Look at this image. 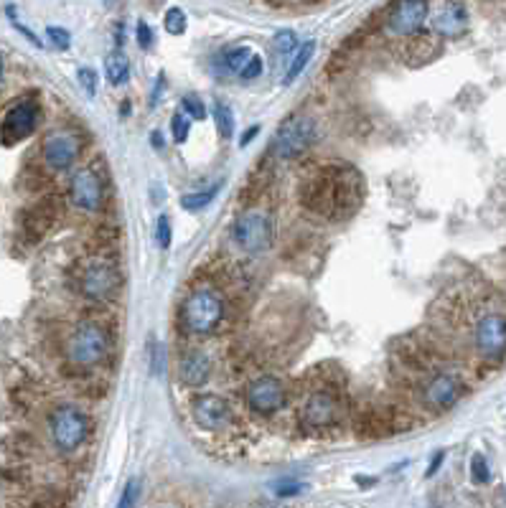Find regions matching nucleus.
Returning a JSON list of instances; mask_svg holds the SVG:
<instances>
[{"mask_svg":"<svg viewBox=\"0 0 506 508\" xmlns=\"http://www.w3.org/2000/svg\"><path fill=\"white\" fill-rule=\"evenodd\" d=\"M305 203L323 216H346L362 201V178L352 166L334 163L318 171V176L305 184Z\"/></svg>","mask_w":506,"mask_h":508,"instance_id":"obj_1","label":"nucleus"},{"mask_svg":"<svg viewBox=\"0 0 506 508\" xmlns=\"http://www.w3.org/2000/svg\"><path fill=\"white\" fill-rule=\"evenodd\" d=\"M221 318H224V300L211 287H196L181 307L184 325L199 336H206V333L214 331L221 323Z\"/></svg>","mask_w":506,"mask_h":508,"instance_id":"obj_2","label":"nucleus"},{"mask_svg":"<svg viewBox=\"0 0 506 508\" xmlns=\"http://www.w3.org/2000/svg\"><path fill=\"white\" fill-rule=\"evenodd\" d=\"M48 435L54 440L56 450L74 453V450L82 448L87 435H90V420L77 407H59L48 417Z\"/></svg>","mask_w":506,"mask_h":508,"instance_id":"obj_3","label":"nucleus"},{"mask_svg":"<svg viewBox=\"0 0 506 508\" xmlns=\"http://www.w3.org/2000/svg\"><path fill=\"white\" fill-rule=\"evenodd\" d=\"M110 351V338L97 323H82L69 338V359L77 366H97Z\"/></svg>","mask_w":506,"mask_h":508,"instance_id":"obj_4","label":"nucleus"},{"mask_svg":"<svg viewBox=\"0 0 506 508\" xmlns=\"http://www.w3.org/2000/svg\"><path fill=\"white\" fill-rule=\"evenodd\" d=\"M232 237L244 252L250 254H263L273 244V221L265 211H250L239 213V219L232 226Z\"/></svg>","mask_w":506,"mask_h":508,"instance_id":"obj_5","label":"nucleus"},{"mask_svg":"<svg viewBox=\"0 0 506 508\" xmlns=\"http://www.w3.org/2000/svg\"><path fill=\"white\" fill-rule=\"evenodd\" d=\"M38 117H41V110H38V102L33 100H21L11 107L0 122V142L3 145H19L21 140L33 135L38 125Z\"/></svg>","mask_w":506,"mask_h":508,"instance_id":"obj_6","label":"nucleus"},{"mask_svg":"<svg viewBox=\"0 0 506 508\" xmlns=\"http://www.w3.org/2000/svg\"><path fill=\"white\" fill-rule=\"evenodd\" d=\"M430 13V0H394L387 16V33L394 38H405L423 28Z\"/></svg>","mask_w":506,"mask_h":508,"instance_id":"obj_7","label":"nucleus"},{"mask_svg":"<svg viewBox=\"0 0 506 508\" xmlns=\"http://www.w3.org/2000/svg\"><path fill=\"white\" fill-rule=\"evenodd\" d=\"M313 137H316V125L310 122L308 117H295L278 130V135L273 140V153L280 160L298 158L313 142Z\"/></svg>","mask_w":506,"mask_h":508,"instance_id":"obj_8","label":"nucleus"},{"mask_svg":"<svg viewBox=\"0 0 506 508\" xmlns=\"http://www.w3.org/2000/svg\"><path fill=\"white\" fill-rule=\"evenodd\" d=\"M476 351L486 361H499L506 356V315L504 313H486L476 323L473 331Z\"/></svg>","mask_w":506,"mask_h":508,"instance_id":"obj_9","label":"nucleus"},{"mask_svg":"<svg viewBox=\"0 0 506 508\" xmlns=\"http://www.w3.org/2000/svg\"><path fill=\"white\" fill-rule=\"evenodd\" d=\"M82 140L72 130H51L43 140V163L51 171H66L79 158Z\"/></svg>","mask_w":506,"mask_h":508,"instance_id":"obj_10","label":"nucleus"},{"mask_svg":"<svg viewBox=\"0 0 506 508\" xmlns=\"http://www.w3.org/2000/svg\"><path fill=\"white\" fill-rule=\"evenodd\" d=\"M247 404L257 414H275L288 404V389L278 376H263L247 389Z\"/></svg>","mask_w":506,"mask_h":508,"instance_id":"obj_11","label":"nucleus"},{"mask_svg":"<svg viewBox=\"0 0 506 508\" xmlns=\"http://www.w3.org/2000/svg\"><path fill=\"white\" fill-rule=\"evenodd\" d=\"M191 414L204 430H226L232 422V407L219 394H199L191 402Z\"/></svg>","mask_w":506,"mask_h":508,"instance_id":"obj_12","label":"nucleus"},{"mask_svg":"<svg viewBox=\"0 0 506 508\" xmlns=\"http://www.w3.org/2000/svg\"><path fill=\"white\" fill-rule=\"evenodd\" d=\"M69 196H72L74 206L82 211H100L102 201H105L100 176L92 168H79L69 181Z\"/></svg>","mask_w":506,"mask_h":508,"instance_id":"obj_13","label":"nucleus"},{"mask_svg":"<svg viewBox=\"0 0 506 508\" xmlns=\"http://www.w3.org/2000/svg\"><path fill=\"white\" fill-rule=\"evenodd\" d=\"M120 275L110 262H92L82 275V292L90 300H107L117 292Z\"/></svg>","mask_w":506,"mask_h":508,"instance_id":"obj_14","label":"nucleus"},{"mask_svg":"<svg viewBox=\"0 0 506 508\" xmlns=\"http://www.w3.org/2000/svg\"><path fill=\"white\" fill-rule=\"evenodd\" d=\"M336 422V402L334 396L323 394V391H318V394L308 396L303 404V409H300V425L305 427V430H321V427H328Z\"/></svg>","mask_w":506,"mask_h":508,"instance_id":"obj_15","label":"nucleus"},{"mask_svg":"<svg viewBox=\"0 0 506 508\" xmlns=\"http://www.w3.org/2000/svg\"><path fill=\"white\" fill-rule=\"evenodd\" d=\"M425 404H430L433 409H448L458 402L460 396V381L453 374H438L435 379H430V384L425 386Z\"/></svg>","mask_w":506,"mask_h":508,"instance_id":"obj_16","label":"nucleus"},{"mask_svg":"<svg viewBox=\"0 0 506 508\" xmlns=\"http://www.w3.org/2000/svg\"><path fill=\"white\" fill-rule=\"evenodd\" d=\"M433 28L441 36H446V38H455V36L463 33L468 28V11H465L463 3H458V0L446 3L435 16Z\"/></svg>","mask_w":506,"mask_h":508,"instance_id":"obj_17","label":"nucleus"},{"mask_svg":"<svg viewBox=\"0 0 506 508\" xmlns=\"http://www.w3.org/2000/svg\"><path fill=\"white\" fill-rule=\"evenodd\" d=\"M209 374H211V361L199 351H191L181 359L179 364V376L186 386H204L206 384Z\"/></svg>","mask_w":506,"mask_h":508,"instance_id":"obj_18","label":"nucleus"},{"mask_svg":"<svg viewBox=\"0 0 506 508\" xmlns=\"http://www.w3.org/2000/svg\"><path fill=\"white\" fill-rule=\"evenodd\" d=\"M105 77H107V82L112 87L125 84L127 77H130V61H127V56L120 48H115V51H110L105 56Z\"/></svg>","mask_w":506,"mask_h":508,"instance_id":"obj_19","label":"nucleus"},{"mask_svg":"<svg viewBox=\"0 0 506 508\" xmlns=\"http://www.w3.org/2000/svg\"><path fill=\"white\" fill-rule=\"evenodd\" d=\"M313 53H316V41H305L303 46L295 51V56H292V61L288 64V71L285 77H283V84H292L295 79L303 74V69L308 66V61L313 59Z\"/></svg>","mask_w":506,"mask_h":508,"instance_id":"obj_20","label":"nucleus"},{"mask_svg":"<svg viewBox=\"0 0 506 508\" xmlns=\"http://www.w3.org/2000/svg\"><path fill=\"white\" fill-rule=\"evenodd\" d=\"M219 189H221V181H219V184L211 186L209 191H199V194L184 196V199H181V206H184L186 211H201V208H206L209 203L214 201L216 194H219Z\"/></svg>","mask_w":506,"mask_h":508,"instance_id":"obj_21","label":"nucleus"},{"mask_svg":"<svg viewBox=\"0 0 506 508\" xmlns=\"http://www.w3.org/2000/svg\"><path fill=\"white\" fill-rule=\"evenodd\" d=\"M214 120H216V130H219L221 137H234V130H237V120H234V112L229 105H221V102H216L214 107Z\"/></svg>","mask_w":506,"mask_h":508,"instance_id":"obj_22","label":"nucleus"},{"mask_svg":"<svg viewBox=\"0 0 506 508\" xmlns=\"http://www.w3.org/2000/svg\"><path fill=\"white\" fill-rule=\"evenodd\" d=\"M186 26H189V16H186V11H181L179 6L168 8L166 16H163V28H166V33L181 36V33H186Z\"/></svg>","mask_w":506,"mask_h":508,"instance_id":"obj_23","label":"nucleus"},{"mask_svg":"<svg viewBox=\"0 0 506 508\" xmlns=\"http://www.w3.org/2000/svg\"><path fill=\"white\" fill-rule=\"evenodd\" d=\"M252 59V51L250 46H237V48H229V51L224 53V64L226 69L232 71V74H239V71L247 66V61Z\"/></svg>","mask_w":506,"mask_h":508,"instance_id":"obj_24","label":"nucleus"},{"mask_svg":"<svg viewBox=\"0 0 506 508\" xmlns=\"http://www.w3.org/2000/svg\"><path fill=\"white\" fill-rule=\"evenodd\" d=\"M6 16H8V21H11V26H13V28L19 31V33L23 36V38L31 43V46L43 48V41H41V38H38V36L33 33V31H31L28 26H26L23 21H21V18H19V13H16V6H8V8H6Z\"/></svg>","mask_w":506,"mask_h":508,"instance_id":"obj_25","label":"nucleus"},{"mask_svg":"<svg viewBox=\"0 0 506 508\" xmlns=\"http://www.w3.org/2000/svg\"><path fill=\"white\" fill-rule=\"evenodd\" d=\"M171 132H173V140L179 142H186L191 135V117L186 112H176L171 117Z\"/></svg>","mask_w":506,"mask_h":508,"instance_id":"obj_26","label":"nucleus"},{"mask_svg":"<svg viewBox=\"0 0 506 508\" xmlns=\"http://www.w3.org/2000/svg\"><path fill=\"white\" fill-rule=\"evenodd\" d=\"M470 475H473V480H476L478 485H486L488 480H491V470H488V462L481 453H476V455L470 457Z\"/></svg>","mask_w":506,"mask_h":508,"instance_id":"obj_27","label":"nucleus"},{"mask_svg":"<svg viewBox=\"0 0 506 508\" xmlns=\"http://www.w3.org/2000/svg\"><path fill=\"white\" fill-rule=\"evenodd\" d=\"M181 107H184V112L189 115L191 120H206V105H204L196 95H186L184 100H181Z\"/></svg>","mask_w":506,"mask_h":508,"instance_id":"obj_28","label":"nucleus"},{"mask_svg":"<svg viewBox=\"0 0 506 508\" xmlns=\"http://www.w3.org/2000/svg\"><path fill=\"white\" fill-rule=\"evenodd\" d=\"M305 491V483L303 480H278V483L273 485V493L278 498H288V496H298V493Z\"/></svg>","mask_w":506,"mask_h":508,"instance_id":"obj_29","label":"nucleus"},{"mask_svg":"<svg viewBox=\"0 0 506 508\" xmlns=\"http://www.w3.org/2000/svg\"><path fill=\"white\" fill-rule=\"evenodd\" d=\"M46 38L54 43L56 48H61V51H66V48L72 46V33L66 28H61V26H46Z\"/></svg>","mask_w":506,"mask_h":508,"instance_id":"obj_30","label":"nucleus"},{"mask_svg":"<svg viewBox=\"0 0 506 508\" xmlns=\"http://www.w3.org/2000/svg\"><path fill=\"white\" fill-rule=\"evenodd\" d=\"M155 239H158V247H161V249H168V247H171L173 226H171V219H168L166 213H161V216H158V226H155Z\"/></svg>","mask_w":506,"mask_h":508,"instance_id":"obj_31","label":"nucleus"},{"mask_svg":"<svg viewBox=\"0 0 506 508\" xmlns=\"http://www.w3.org/2000/svg\"><path fill=\"white\" fill-rule=\"evenodd\" d=\"M273 43L280 53H290V51H295V46H298V36H295V31H288V28L278 31L275 38H273Z\"/></svg>","mask_w":506,"mask_h":508,"instance_id":"obj_32","label":"nucleus"},{"mask_svg":"<svg viewBox=\"0 0 506 508\" xmlns=\"http://www.w3.org/2000/svg\"><path fill=\"white\" fill-rule=\"evenodd\" d=\"M163 369H166V346L155 343L150 349V371H153V376H161Z\"/></svg>","mask_w":506,"mask_h":508,"instance_id":"obj_33","label":"nucleus"},{"mask_svg":"<svg viewBox=\"0 0 506 508\" xmlns=\"http://www.w3.org/2000/svg\"><path fill=\"white\" fill-rule=\"evenodd\" d=\"M77 79H79V84L84 87V92L90 97H95L97 95V74H95V69H90V66H82V69L77 71Z\"/></svg>","mask_w":506,"mask_h":508,"instance_id":"obj_34","label":"nucleus"},{"mask_svg":"<svg viewBox=\"0 0 506 508\" xmlns=\"http://www.w3.org/2000/svg\"><path fill=\"white\" fill-rule=\"evenodd\" d=\"M135 36H137V46H140V48H145V51H148V48L153 46L155 36H153V28H150L148 21H137Z\"/></svg>","mask_w":506,"mask_h":508,"instance_id":"obj_35","label":"nucleus"},{"mask_svg":"<svg viewBox=\"0 0 506 508\" xmlns=\"http://www.w3.org/2000/svg\"><path fill=\"white\" fill-rule=\"evenodd\" d=\"M260 74H263V59H260L257 53H252V59L247 61V66L239 71V79H244V82H252V79H257Z\"/></svg>","mask_w":506,"mask_h":508,"instance_id":"obj_36","label":"nucleus"},{"mask_svg":"<svg viewBox=\"0 0 506 508\" xmlns=\"http://www.w3.org/2000/svg\"><path fill=\"white\" fill-rule=\"evenodd\" d=\"M135 498H137V480H127L125 491H122V498H120L117 506H120V508L132 506V503H135Z\"/></svg>","mask_w":506,"mask_h":508,"instance_id":"obj_37","label":"nucleus"},{"mask_svg":"<svg viewBox=\"0 0 506 508\" xmlns=\"http://www.w3.org/2000/svg\"><path fill=\"white\" fill-rule=\"evenodd\" d=\"M443 460H446V453H443V450H438V453H435V457L430 460L428 470H425V478H433V475L438 473V470H441Z\"/></svg>","mask_w":506,"mask_h":508,"instance_id":"obj_38","label":"nucleus"},{"mask_svg":"<svg viewBox=\"0 0 506 508\" xmlns=\"http://www.w3.org/2000/svg\"><path fill=\"white\" fill-rule=\"evenodd\" d=\"M163 87H166V74L161 71V74L155 77V87H153V95H150V105H155V102H158V97H161Z\"/></svg>","mask_w":506,"mask_h":508,"instance_id":"obj_39","label":"nucleus"},{"mask_svg":"<svg viewBox=\"0 0 506 508\" xmlns=\"http://www.w3.org/2000/svg\"><path fill=\"white\" fill-rule=\"evenodd\" d=\"M257 132H260V125H252L250 130H247L242 137H239V145H242V148H247V142H252V140H255V135H257Z\"/></svg>","mask_w":506,"mask_h":508,"instance_id":"obj_40","label":"nucleus"},{"mask_svg":"<svg viewBox=\"0 0 506 508\" xmlns=\"http://www.w3.org/2000/svg\"><path fill=\"white\" fill-rule=\"evenodd\" d=\"M150 140H153V145H155V148H158V150L163 148V137H161V132H153V135H150Z\"/></svg>","mask_w":506,"mask_h":508,"instance_id":"obj_41","label":"nucleus"},{"mask_svg":"<svg viewBox=\"0 0 506 508\" xmlns=\"http://www.w3.org/2000/svg\"><path fill=\"white\" fill-rule=\"evenodd\" d=\"M0 79H3V59H0Z\"/></svg>","mask_w":506,"mask_h":508,"instance_id":"obj_42","label":"nucleus"}]
</instances>
